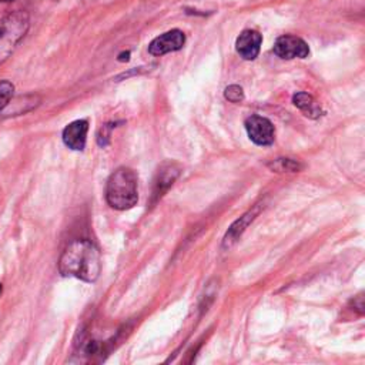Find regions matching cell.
Here are the masks:
<instances>
[{
    "instance_id": "3",
    "label": "cell",
    "mask_w": 365,
    "mask_h": 365,
    "mask_svg": "<svg viewBox=\"0 0 365 365\" xmlns=\"http://www.w3.org/2000/svg\"><path fill=\"white\" fill-rule=\"evenodd\" d=\"M30 27V17L23 10L11 11L0 19V66L11 56Z\"/></svg>"
},
{
    "instance_id": "13",
    "label": "cell",
    "mask_w": 365,
    "mask_h": 365,
    "mask_svg": "<svg viewBox=\"0 0 365 365\" xmlns=\"http://www.w3.org/2000/svg\"><path fill=\"white\" fill-rule=\"evenodd\" d=\"M13 93H14V86L10 81L7 80L0 81V111L9 106L13 97Z\"/></svg>"
},
{
    "instance_id": "15",
    "label": "cell",
    "mask_w": 365,
    "mask_h": 365,
    "mask_svg": "<svg viewBox=\"0 0 365 365\" xmlns=\"http://www.w3.org/2000/svg\"><path fill=\"white\" fill-rule=\"evenodd\" d=\"M0 1H13V0H0Z\"/></svg>"
},
{
    "instance_id": "6",
    "label": "cell",
    "mask_w": 365,
    "mask_h": 365,
    "mask_svg": "<svg viewBox=\"0 0 365 365\" xmlns=\"http://www.w3.org/2000/svg\"><path fill=\"white\" fill-rule=\"evenodd\" d=\"M185 43V36L181 30H170L158 37H155L150 46H148V53L151 56H164L171 51H177L182 48Z\"/></svg>"
},
{
    "instance_id": "5",
    "label": "cell",
    "mask_w": 365,
    "mask_h": 365,
    "mask_svg": "<svg viewBox=\"0 0 365 365\" xmlns=\"http://www.w3.org/2000/svg\"><path fill=\"white\" fill-rule=\"evenodd\" d=\"M274 53L285 60H292V58H305L309 54L308 44L297 36L285 34L281 36L275 40L274 43Z\"/></svg>"
},
{
    "instance_id": "14",
    "label": "cell",
    "mask_w": 365,
    "mask_h": 365,
    "mask_svg": "<svg viewBox=\"0 0 365 365\" xmlns=\"http://www.w3.org/2000/svg\"><path fill=\"white\" fill-rule=\"evenodd\" d=\"M224 97H225L228 101H231V103H240V101L244 100V91H242V88H241L240 86L231 84V86H228V87L225 88Z\"/></svg>"
},
{
    "instance_id": "10",
    "label": "cell",
    "mask_w": 365,
    "mask_h": 365,
    "mask_svg": "<svg viewBox=\"0 0 365 365\" xmlns=\"http://www.w3.org/2000/svg\"><path fill=\"white\" fill-rule=\"evenodd\" d=\"M258 211H259V205H257V207H254L252 210L247 211L242 217H240V218L228 228V231H227V234H225V237H224V240H222V248H224V250H230V248L238 241V238L242 235V232L245 231V228L254 221V218L257 217Z\"/></svg>"
},
{
    "instance_id": "12",
    "label": "cell",
    "mask_w": 365,
    "mask_h": 365,
    "mask_svg": "<svg viewBox=\"0 0 365 365\" xmlns=\"http://www.w3.org/2000/svg\"><path fill=\"white\" fill-rule=\"evenodd\" d=\"M268 167L277 173H295L302 170V164L294 158H275L268 163Z\"/></svg>"
},
{
    "instance_id": "9",
    "label": "cell",
    "mask_w": 365,
    "mask_h": 365,
    "mask_svg": "<svg viewBox=\"0 0 365 365\" xmlns=\"http://www.w3.org/2000/svg\"><path fill=\"white\" fill-rule=\"evenodd\" d=\"M88 121L87 120H76L67 124L63 130V143L71 150H83L87 140Z\"/></svg>"
},
{
    "instance_id": "16",
    "label": "cell",
    "mask_w": 365,
    "mask_h": 365,
    "mask_svg": "<svg viewBox=\"0 0 365 365\" xmlns=\"http://www.w3.org/2000/svg\"><path fill=\"white\" fill-rule=\"evenodd\" d=\"M0 294H1V284H0Z\"/></svg>"
},
{
    "instance_id": "11",
    "label": "cell",
    "mask_w": 365,
    "mask_h": 365,
    "mask_svg": "<svg viewBox=\"0 0 365 365\" xmlns=\"http://www.w3.org/2000/svg\"><path fill=\"white\" fill-rule=\"evenodd\" d=\"M292 103L295 104V107H298L304 113V115H307L309 118H318L324 114L321 106L308 93H304V91L295 93L292 97Z\"/></svg>"
},
{
    "instance_id": "4",
    "label": "cell",
    "mask_w": 365,
    "mask_h": 365,
    "mask_svg": "<svg viewBox=\"0 0 365 365\" xmlns=\"http://www.w3.org/2000/svg\"><path fill=\"white\" fill-rule=\"evenodd\" d=\"M245 130L252 143L257 145H271L275 138L272 123L261 115H251L245 120Z\"/></svg>"
},
{
    "instance_id": "7",
    "label": "cell",
    "mask_w": 365,
    "mask_h": 365,
    "mask_svg": "<svg viewBox=\"0 0 365 365\" xmlns=\"http://www.w3.org/2000/svg\"><path fill=\"white\" fill-rule=\"evenodd\" d=\"M181 168L177 163L167 161L160 165L155 177H154V187H153V201L161 198V195L173 185V182L180 175Z\"/></svg>"
},
{
    "instance_id": "1",
    "label": "cell",
    "mask_w": 365,
    "mask_h": 365,
    "mask_svg": "<svg viewBox=\"0 0 365 365\" xmlns=\"http://www.w3.org/2000/svg\"><path fill=\"white\" fill-rule=\"evenodd\" d=\"M58 271L64 277L94 282L101 271L98 248L88 240L71 241L60 257Z\"/></svg>"
},
{
    "instance_id": "2",
    "label": "cell",
    "mask_w": 365,
    "mask_h": 365,
    "mask_svg": "<svg viewBox=\"0 0 365 365\" xmlns=\"http://www.w3.org/2000/svg\"><path fill=\"white\" fill-rule=\"evenodd\" d=\"M137 174L128 167L111 173L106 184V200L115 210H128L137 204Z\"/></svg>"
},
{
    "instance_id": "8",
    "label": "cell",
    "mask_w": 365,
    "mask_h": 365,
    "mask_svg": "<svg viewBox=\"0 0 365 365\" xmlns=\"http://www.w3.org/2000/svg\"><path fill=\"white\" fill-rule=\"evenodd\" d=\"M262 36L257 30H244L235 41V50L244 60H254L259 54Z\"/></svg>"
}]
</instances>
